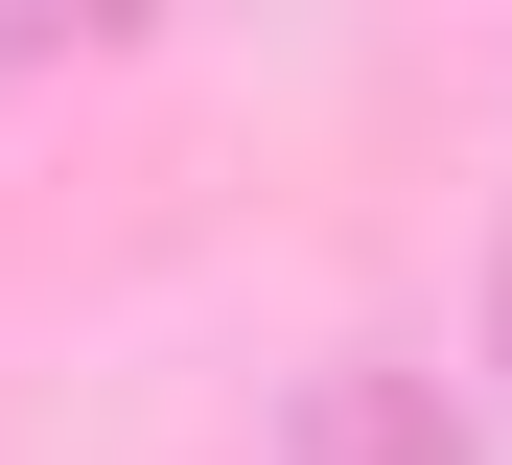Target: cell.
Instances as JSON below:
<instances>
[{
    "label": "cell",
    "instance_id": "cell-1",
    "mask_svg": "<svg viewBox=\"0 0 512 465\" xmlns=\"http://www.w3.org/2000/svg\"><path fill=\"white\" fill-rule=\"evenodd\" d=\"M303 465H466V419L419 372H350V396H303Z\"/></svg>",
    "mask_w": 512,
    "mask_h": 465
},
{
    "label": "cell",
    "instance_id": "cell-2",
    "mask_svg": "<svg viewBox=\"0 0 512 465\" xmlns=\"http://www.w3.org/2000/svg\"><path fill=\"white\" fill-rule=\"evenodd\" d=\"M489 349H512V256H489Z\"/></svg>",
    "mask_w": 512,
    "mask_h": 465
}]
</instances>
